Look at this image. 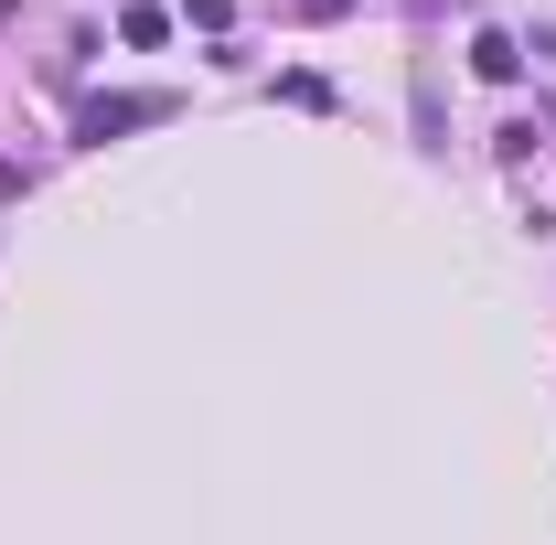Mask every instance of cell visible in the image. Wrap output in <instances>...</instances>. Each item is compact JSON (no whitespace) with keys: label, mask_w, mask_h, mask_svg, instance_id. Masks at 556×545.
I'll list each match as a JSON object with an SVG mask.
<instances>
[{"label":"cell","mask_w":556,"mask_h":545,"mask_svg":"<svg viewBox=\"0 0 556 545\" xmlns=\"http://www.w3.org/2000/svg\"><path fill=\"white\" fill-rule=\"evenodd\" d=\"M150 118H172V97H97V107H86V139H108V129H150Z\"/></svg>","instance_id":"obj_1"},{"label":"cell","mask_w":556,"mask_h":545,"mask_svg":"<svg viewBox=\"0 0 556 545\" xmlns=\"http://www.w3.org/2000/svg\"><path fill=\"white\" fill-rule=\"evenodd\" d=\"M471 65H482L492 86H514V75H525V54H514V43H503V33H482V43H471Z\"/></svg>","instance_id":"obj_2"}]
</instances>
